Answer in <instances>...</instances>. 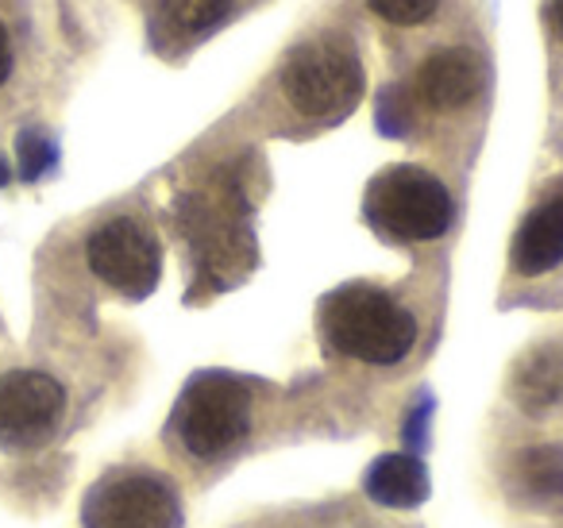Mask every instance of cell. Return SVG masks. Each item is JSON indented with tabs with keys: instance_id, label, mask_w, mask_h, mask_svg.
Returning <instances> with one entry per match:
<instances>
[{
	"instance_id": "2",
	"label": "cell",
	"mask_w": 563,
	"mask_h": 528,
	"mask_svg": "<svg viewBox=\"0 0 563 528\" xmlns=\"http://www.w3.org/2000/svg\"><path fill=\"white\" fill-rule=\"evenodd\" d=\"M363 217L394 243H432L452 228L455 205L448 186L421 166H386L363 194Z\"/></svg>"
},
{
	"instance_id": "10",
	"label": "cell",
	"mask_w": 563,
	"mask_h": 528,
	"mask_svg": "<svg viewBox=\"0 0 563 528\" xmlns=\"http://www.w3.org/2000/svg\"><path fill=\"white\" fill-rule=\"evenodd\" d=\"M363 490L375 505L386 509H413L429 497V466L413 455V451H390L378 455L363 474Z\"/></svg>"
},
{
	"instance_id": "14",
	"label": "cell",
	"mask_w": 563,
	"mask_h": 528,
	"mask_svg": "<svg viewBox=\"0 0 563 528\" xmlns=\"http://www.w3.org/2000/svg\"><path fill=\"white\" fill-rule=\"evenodd\" d=\"M12 74V40H9V28L0 24V86L9 81Z\"/></svg>"
},
{
	"instance_id": "7",
	"label": "cell",
	"mask_w": 563,
	"mask_h": 528,
	"mask_svg": "<svg viewBox=\"0 0 563 528\" xmlns=\"http://www.w3.org/2000/svg\"><path fill=\"white\" fill-rule=\"evenodd\" d=\"M66 409V389L43 371H9L0 378V448L27 451L51 440Z\"/></svg>"
},
{
	"instance_id": "13",
	"label": "cell",
	"mask_w": 563,
	"mask_h": 528,
	"mask_svg": "<svg viewBox=\"0 0 563 528\" xmlns=\"http://www.w3.org/2000/svg\"><path fill=\"white\" fill-rule=\"evenodd\" d=\"M371 12L383 16L386 24H398V28H417L440 9V0H367Z\"/></svg>"
},
{
	"instance_id": "11",
	"label": "cell",
	"mask_w": 563,
	"mask_h": 528,
	"mask_svg": "<svg viewBox=\"0 0 563 528\" xmlns=\"http://www.w3.org/2000/svg\"><path fill=\"white\" fill-rule=\"evenodd\" d=\"M163 20L181 35H209L228 20V0H158Z\"/></svg>"
},
{
	"instance_id": "16",
	"label": "cell",
	"mask_w": 563,
	"mask_h": 528,
	"mask_svg": "<svg viewBox=\"0 0 563 528\" xmlns=\"http://www.w3.org/2000/svg\"><path fill=\"white\" fill-rule=\"evenodd\" d=\"M4 182H9V166L0 163V186H4Z\"/></svg>"
},
{
	"instance_id": "1",
	"label": "cell",
	"mask_w": 563,
	"mask_h": 528,
	"mask_svg": "<svg viewBox=\"0 0 563 528\" xmlns=\"http://www.w3.org/2000/svg\"><path fill=\"white\" fill-rule=\"evenodd\" d=\"M321 332L340 355L371 366H394L413 351L417 317L386 289L352 282L321 301Z\"/></svg>"
},
{
	"instance_id": "3",
	"label": "cell",
	"mask_w": 563,
	"mask_h": 528,
	"mask_svg": "<svg viewBox=\"0 0 563 528\" xmlns=\"http://www.w3.org/2000/svg\"><path fill=\"white\" fill-rule=\"evenodd\" d=\"M363 63L355 47L340 35L309 40L286 58L282 66V94L301 117L340 124L352 117V109L363 101Z\"/></svg>"
},
{
	"instance_id": "12",
	"label": "cell",
	"mask_w": 563,
	"mask_h": 528,
	"mask_svg": "<svg viewBox=\"0 0 563 528\" xmlns=\"http://www.w3.org/2000/svg\"><path fill=\"white\" fill-rule=\"evenodd\" d=\"M55 163H58V151L47 135L43 132L20 135V174H24V182H40L43 174L55 170Z\"/></svg>"
},
{
	"instance_id": "4",
	"label": "cell",
	"mask_w": 563,
	"mask_h": 528,
	"mask_svg": "<svg viewBox=\"0 0 563 528\" xmlns=\"http://www.w3.org/2000/svg\"><path fill=\"white\" fill-rule=\"evenodd\" d=\"M174 432L194 459H220L251 432V394L224 371H201L181 389Z\"/></svg>"
},
{
	"instance_id": "8",
	"label": "cell",
	"mask_w": 563,
	"mask_h": 528,
	"mask_svg": "<svg viewBox=\"0 0 563 528\" xmlns=\"http://www.w3.org/2000/svg\"><path fill=\"white\" fill-rule=\"evenodd\" d=\"M509 263L525 278H537V274H548L563 263V186L521 220Z\"/></svg>"
},
{
	"instance_id": "9",
	"label": "cell",
	"mask_w": 563,
	"mask_h": 528,
	"mask_svg": "<svg viewBox=\"0 0 563 528\" xmlns=\"http://www.w3.org/2000/svg\"><path fill=\"white\" fill-rule=\"evenodd\" d=\"M478 86H483V70H478V58L471 51H437V55L424 58V66L417 70V94L429 109L452 112L463 105L475 101Z\"/></svg>"
},
{
	"instance_id": "15",
	"label": "cell",
	"mask_w": 563,
	"mask_h": 528,
	"mask_svg": "<svg viewBox=\"0 0 563 528\" xmlns=\"http://www.w3.org/2000/svg\"><path fill=\"white\" fill-rule=\"evenodd\" d=\"M548 20H552L555 35L563 40V0H552V9H548Z\"/></svg>"
},
{
	"instance_id": "5",
	"label": "cell",
	"mask_w": 563,
	"mask_h": 528,
	"mask_svg": "<svg viewBox=\"0 0 563 528\" xmlns=\"http://www.w3.org/2000/svg\"><path fill=\"white\" fill-rule=\"evenodd\" d=\"M86 528H181V497L163 474L124 471L101 479L81 505Z\"/></svg>"
},
{
	"instance_id": "6",
	"label": "cell",
	"mask_w": 563,
	"mask_h": 528,
	"mask_svg": "<svg viewBox=\"0 0 563 528\" xmlns=\"http://www.w3.org/2000/svg\"><path fill=\"white\" fill-rule=\"evenodd\" d=\"M89 271L117 294L143 301L155 294L158 278H163V248H158L155 232L132 217H117L101 224L86 243Z\"/></svg>"
}]
</instances>
